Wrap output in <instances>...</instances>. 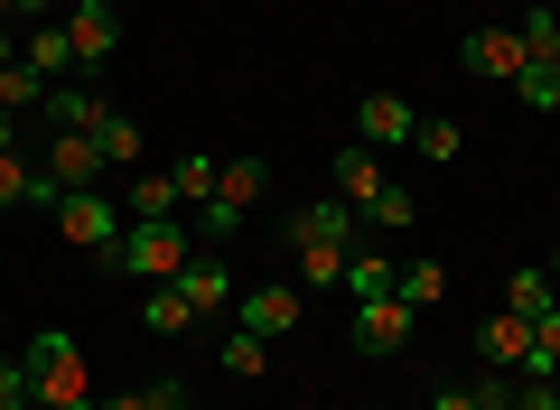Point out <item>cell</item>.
<instances>
[{
  "label": "cell",
  "mask_w": 560,
  "mask_h": 410,
  "mask_svg": "<svg viewBox=\"0 0 560 410\" xmlns=\"http://www.w3.org/2000/svg\"><path fill=\"white\" fill-rule=\"evenodd\" d=\"M514 94L533 103V113H560V57H523V75H514Z\"/></svg>",
  "instance_id": "26"
},
{
  "label": "cell",
  "mask_w": 560,
  "mask_h": 410,
  "mask_svg": "<svg viewBox=\"0 0 560 410\" xmlns=\"http://www.w3.org/2000/svg\"><path fill=\"white\" fill-rule=\"evenodd\" d=\"M168 215H187V206H178V177H131V224H168Z\"/></svg>",
  "instance_id": "18"
},
{
  "label": "cell",
  "mask_w": 560,
  "mask_h": 410,
  "mask_svg": "<svg viewBox=\"0 0 560 410\" xmlns=\"http://www.w3.org/2000/svg\"><path fill=\"white\" fill-rule=\"evenodd\" d=\"M187 253H197L187 215H168V224H121V243L103 253V271H113V280H150V290H160V280H178Z\"/></svg>",
  "instance_id": "2"
},
{
  "label": "cell",
  "mask_w": 560,
  "mask_h": 410,
  "mask_svg": "<svg viewBox=\"0 0 560 410\" xmlns=\"http://www.w3.org/2000/svg\"><path fill=\"white\" fill-rule=\"evenodd\" d=\"M103 410H187V383H140V391H113Z\"/></svg>",
  "instance_id": "31"
},
{
  "label": "cell",
  "mask_w": 560,
  "mask_h": 410,
  "mask_svg": "<svg viewBox=\"0 0 560 410\" xmlns=\"http://www.w3.org/2000/svg\"><path fill=\"white\" fill-rule=\"evenodd\" d=\"M364 410H383V401H364Z\"/></svg>",
  "instance_id": "42"
},
{
  "label": "cell",
  "mask_w": 560,
  "mask_h": 410,
  "mask_svg": "<svg viewBox=\"0 0 560 410\" xmlns=\"http://www.w3.org/2000/svg\"><path fill=\"white\" fill-rule=\"evenodd\" d=\"M0 66H20V28L10 20H0Z\"/></svg>",
  "instance_id": "39"
},
{
  "label": "cell",
  "mask_w": 560,
  "mask_h": 410,
  "mask_svg": "<svg viewBox=\"0 0 560 410\" xmlns=\"http://www.w3.org/2000/svg\"><path fill=\"white\" fill-rule=\"evenodd\" d=\"M430 410H477V391H467V383H448V391H430Z\"/></svg>",
  "instance_id": "37"
},
{
  "label": "cell",
  "mask_w": 560,
  "mask_h": 410,
  "mask_svg": "<svg viewBox=\"0 0 560 410\" xmlns=\"http://www.w3.org/2000/svg\"><path fill=\"white\" fill-rule=\"evenodd\" d=\"M514 38H523V57H560V10H523Z\"/></svg>",
  "instance_id": "30"
},
{
  "label": "cell",
  "mask_w": 560,
  "mask_h": 410,
  "mask_svg": "<svg viewBox=\"0 0 560 410\" xmlns=\"http://www.w3.org/2000/svg\"><path fill=\"white\" fill-rule=\"evenodd\" d=\"M168 290H178L187 298V308H197V317H224V308H234V271H224V253H206V243H197V253H187L178 261V280H168Z\"/></svg>",
  "instance_id": "5"
},
{
  "label": "cell",
  "mask_w": 560,
  "mask_h": 410,
  "mask_svg": "<svg viewBox=\"0 0 560 410\" xmlns=\"http://www.w3.org/2000/svg\"><path fill=\"white\" fill-rule=\"evenodd\" d=\"M411 150L430 159V168H448V159L467 150V131H458V121H420V131H411Z\"/></svg>",
  "instance_id": "29"
},
{
  "label": "cell",
  "mask_w": 560,
  "mask_h": 410,
  "mask_svg": "<svg viewBox=\"0 0 560 410\" xmlns=\"http://www.w3.org/2000/svg\"><path fill=\"white\" fill-rule=\"evenodd\" d=\"M140 327H150V336H187V327H197V308H187V298L160 280V290L140 298Z\"/></svg>",
  "instance_id": "23"
},
{
  "label": "cell",
  "mask_w": 560,
  "mask_h": 410,
  "mask_svg": "<svg viewBox=\"0 0 560 410\" xmlns=\"http://www.w3.org/2000/svg\"><path fill=\"white\" fill-rule=\"evenodd\" d=\"M420 336V317L401 308V298H355V345L364 354H401Z\"/></svg>",
  "instance_id": "10"
},
{
  "label": "cell",
  "mask_w": 560,
  "mask_h": 410,
  "mask_svg": "<svg viewBox=\"0 0 560 410\" xmlns=\"http://www.w3.org/2000/svg\"><path fill=\"white\" fill-rule=\"evenodd\" d=\"M393 261H383V253H364V243H355V261H346V298H393Z\"/></svg>",
  "instance_id": "25"
},
{
  "label": "cell",
  "mask_w": 560,
  "mask_h": 410,
  "mask_svg": "<svg viewBox=\"0 0 560 410\" xmlns=\"http://www.w3.org/2000/svg\"><path fill=\"white\" fill-rule=\"evenodd\" d=\"M504 410H523V401H504Z\"/></svg>",
  "instance_id": "43"
},
{
  "label": "cell",
  "mask_w": 560,
  "mask_h": 410,
  "mask_svg": "<svg viewBox=\"0 0 560 410\" xmlns=\"http://www.w3.org/2000/svg\"><path fill=\"white\" fill-rule=\"evenodd\" d=\"M57 20H66V38H75L84 75H103V66L121 57V10H113V0H66Z\"/></svg>",
  "instance_id": "4"
},
{
  "label": "cell",
  "mask_w": 560,
  "mask_h": 410,
  "mask_svg": "<svg viewBox=\"0 0 560 410\" xmlns=\"http://www.w3.org/2000/svg\"><path fill=\"white\" fill-rule=\"evenodd\" d=\"M411 215H420V196H411V187H383L374 206H364V224H383V234H401Z\"/></svg>",
  "instance_id": "33"
},
{
  "label": "cell",
  "mask_w": 560,
  "mask_h": 410,
  "mask_svg": "<svg viewBox=\"0 0 560 410\" xmlns=\"http://www.w3.org/2000/svg\"><path fill=\"white\" fill-rule=\"evenodd\" d=\"M280 234H290V243H346V253H355V206H346V196L290 206V215H280Z\"/></svg>",
  "instance_id": "11"
},
{
  "label": "cell",
  "mask_w": 560,
  "mask_h": 410,
  "mask_svg": "<svg viewBox=\"0 0 560 410\" xmlns=\"http://www.w3.org/2000/svg\"><path fill=\"white\" fill-rule=\"evenodd\" d=\"M28 410H38V401H28Z\"/></svg>",
  "instance_id": "44"
},
{
  "label": "cell",
  "mask_w": 560,
  "mask_h": 410,
  "mask_svg": "<svg viewBox=\"0 0 560 410\" xmlns=\"http://www.w3.org/2000/svg\"><path fill=\"white\" fill-rule=\"evenodd\" d=\"M514 401H523V410H560V391H551V383H514Z\"/></svg>",
  "instance_id": "35"
},
{
  "label": "cell",
  "mask_w": 560,
  "mask_h": 410,
  "mask_svg": "<svg viewBox=\"0 0 560 410\" xmlns=\"http://www.w3.org/2000/svg\"><path fill=\"white\" fill-rule=\"evenodd\" d=\"M0 410H28V373H20V354H0Z\"/></svg>",
  "instance_id": "34"
},
{
  "label": "cell",
  "mask_w": 560,
  "mask_h": 410,
  "mask_svg": "<svg viewBox=\"0 0 560 410\" xmlns=\"http://www.w3.org/2000/svg\"><path fill=\"white\" fill-rule=\"evenodd\" d=\"M458 66H467L477 84H514V75H523V38H514V28H467V38H458Z\"/></svg>",
  "instance_id": "6"
},
{
  "label": "cell",
  "mask_w": 560,
  "mask_h": 410,
  "mask_svg": "<svg viewBox=\"0 0 560 410\" xmlns=\"http://www.w3.org/2000/svg\"><path fill=\"white\" fill-rule=\"evenodd\" d=\"M0 113H47V75H38V66H0Z\"/></svg>",
  "instance_id": "21"
},
{
  "label": "cell",
  "mask_w": 560,
  "mask_h": 410,
  "mask_svg": "<svg viewBox=\"0 0 560 410\" xmlns=\"http://www.w3.org/2000/svg\"><path fill=\"white\" fill-rule=\"evenodd\" d=\"M0 20H10V0H0Z\"/></svg>",
  "instance_id": "41"
},
{
  "label": "cell",
  "mask_w": 560,
  "mask_h": 410,
  "mask_svg": "<svg viewBox=\"0 0 560 410\" xmlns=\"http://www.w3.org/2000/svg\"><path fill=\"white\" fill-rule=\"evenodd\" d=\"M215 168H224V159H206V150H187V159H168V177H178V206H187V215H197L206 196H215Z\"/></svg>",
  "instance_id": "22"
},
{
  "label": "cell",
  "mask_w": 560,
  "mask_h": 410,
  "mask_svg": "<svg viewBox=\"0 0 560 410\" xmlns=\"http://www.w3.org/2000/svg\"><path fill=\"white\" fill-rule=\"evenodd\" d=\"M28 196H38V159L10 150V159H0V206H28Z\"/></svg>",
  "instance_id": "32"
},
{
  "label": "cell",
  "mask_w": 560,
  "mask_h": 410,
  "mask_svg": "<svg viewBox=\"0 0 560 410\" xmlns=\"http://www.w3.org/2000/svg\"><path fill=\"white\" fill-rule=\"evenodd\" d=\"M261 364H271V336H253V327H234V336H224V373H234V383H253Z\"/></svg>",
  "instance_id": "27"
},
{
  "label": "cell",
  "mask_w": 560,
  "mask_h": 410,
  "mask_svg": "<svg viewBox=\"0 0 560 410\" xmlns=\"http://www.w3.org/2000/svg\"><path fill=\"white\" fill-rule=\"evenodd\" d=\"M551 373H560V308L533 317V364H523V383H551Z\"/></svg>",
  "instance_id": "28"
},
{
  "label": "cell",
  "mask_w": 560,
  "mask_h": 410,
  "mask_svg": "<svg viewBox=\"0 0 560 410\" xmlns=\"http://www.w3.org/2000/svg\"><path fill=\"white\" fill-rule=\"evenodd\" d=\"M393 298H401V308H411V317H430V308H440V298H448V271H440V261H411V271L393 280Z\"/></svg>",
  "instance_id": "19"
},
{
  "label": "cell",
  "mask_w": 560,
  "mask_h": 410,
  "mask_svg": "<svg viewBox=\"0 0 560 410\" xmlns=\"http://www.w3.org/2000/svg\"><path fill=\"white\" fill-rule=\"evenodd\" d=\"M300 308H308V298L290 290V280H261V290L234 298V327H253V336H290V327H300Z\"/></svg>",
  "instance_id": "8"
},
{
  "label": "cell",
  "mask_w": 560,
  "mask_h": 410,
  "mask_svg": "<svg viewBox=\"0 0 560 410\" xmlns=\"http://www.w3.org/2000/svg\"><path fill=\"white\" fill-rule=\"evenodd\" d=\"M411 131H420V113L401 94H364L355 103V140L364 150H411Z\"/></svg>",
  "instance_id": "9"
},
{
  "label": "cell",
  "mask_w": 560,
  "mask_h": 410,
  "mask_svg": "<svg viewBox=\"0 0 560 410\" xmlns=\"http://www.w3.org/2000/svg\"><path fill=\"white\" fill-rule=\"evenodd\" d=\"M38 168L57 177V196L103 187V150H94V131H47V159H38Z\"/></svg>",
  "instance_id": "7"
},
{
  "label": "cell",
  "mask_w": 560,
  "mask_h": 410,
  "mask_svg": "<svg viewBox=\"0 0 560 410\" xmlns=\"http://www.w3.org/2000/svg\"><path fill=\"white\" fill-rule=\"evenodd\" d=\"M94 150H103V168H131V159H140V121L131 113H103L94 121Z\"/></svg>",
  "instance_id": "24"
},
{
  "label": "cell",
  "mask_w": 560,
  "mask_h": 410,
  "mask_svg": "<svg viewBox=\"0 0 560 410\" xmlns=\"http://www.w3.org/2000/svg\"><path fill=\"white\" fill-rule=\"evenodd\" d=\"M103 113H113V103H103L94 84H47V131H94Z\"/></svg>",
  "instance_id": "16"
},
{
  "label": "cell",
  "mask_w": 560,
  "mask_h": 410,
  "mask_svg": "<svg viewBox=\"0 0 560 410\" xmlns=\"http://www.w3.org/2000/svg\"><path fill=\"white\" fill-rule=\"evenodd\" d=\"M20 66H38L47 84H75V75H84V57H75V38H66V20H38V28H28V38H20Z\"/></svg>",
  "instance_id": "12"
},
{
  "label": "cell",
  "mask_w": 560,
  "mask_h": 410,
  "mask_svg": "<svg viewBox=\"0 0 560 410\" xmlns=\"http://www.w3.org/2000/svg\"><path fill=\"white\" fill-rule=\"evenodd\" d=\"M290 253H300V280H308V290H346V261H355L346 243H290Z\"/></svg>",
  "instance_id": "20"
},
{
  "label": "cell",
  "mask_w": 560,
  "mask_h": 410,
  "mask_svg": "<svg viewBox=\"0 0 560 410\" xmlns=\"http://www.w3.org/2000/svg\"><path fill=\"white\" fill-rule=\"evenodd\" d=\"M20 373H28V401H38V410H75V401H103V391H94V373H84V345H75L66 327L28 336V345H20Z\"/></svg>",
  "instance_id": "1"
},
{
  "label": "cell",
  "mask_w": 560,
  "mask_h": 410,
  "mask_svg": "<svg viewBox=\"0 0 560 410\" xmlns=\"http://www.w3.org/2000/svg\"><path fill=\"white\" fill-rule=\"evenodd\" d=\"M383 187H393V177H383V150H364V140H346V150H337V196H346V206L364 215V206H374Z\"/></svg>",
  "instance_id": "13"
},
{
  "label": "cell",
  "mask_w": 560,
  "mask_h": 410,
  "mask_svg": "<svg viewBox=\"0 0 560 410\" xmlns=\"http://www.w3.org/2000/svg\"><path fill=\"white\" fill-rule=\"evenodd\" d=\"M477 354H486V364H495V373H523V364H533V327H523V317H486V327H477Z\"/></svg>",
  "instance_id": "14"
},
{
  "label": "cell",
  "mask_w": 560,
  "mask_h": 410,
  "mask_svg": "<svg viewBox=\"0 0 560 410\" xmlns=\"http://www.w3.org/2000/svg\"><path fill=\"white\" fill-rule=\"evenodd\" d=\"M57 243H75V253H113V243H121V206H113V196H103V187H75V196H57Z\"/></svg>",
  "instance_id": "3"
},
{
  "label": "cell",
  "mask_w": 560,
  "mask_h": 410,
  "mask_svg": "<svg viewBox=\"0 0 560 410\" xmlns=\"http://www.w3.org/2000/svg\"><path fill=\"white\" fill-rule=\"evenodd\" d=\"M541 271H551V280H560V253H551V261H541Z\"/></svg>",
  "instance_id": "40"
},
{
  "label": "cell",
  "mask_w": 560,
  "mask_h": 410,
  "mask_svg": "<svg viewBox=\"0 0 560 410\" xmlns=\"http://www.w3.org/2000/svg\"><path fill=\"white\" fill-rule=\"evenodd\" d=\"M551 308H560V280L551 271H514V280H504V317L533 327V317H551Z\"/></svg>",
  "instance_id": "17"
},
{
  "label": "cell",
  "mask_w": 560,
  "mask_h": 410,
  "mask_svg": "<svg viewBox=\"0 0 560 410\" xmlns=\"http://www.w3.org/2000/svg\"><path fill=\"white\" fill-rule=\"evenodd\" d=\"M10 150H28V121L20 113H0V159H10Z\"/></svg>",
  "instance_id": "36"
},
{
  "label": "cell",
  "mask_w": 560,
  "mask_h": 410,
  "mask_svg": "<svg viewBox=\"0 0 560 410\" xmlns=\"http://www.w3.org/2000/svg\"><path fill=\"white\" fill-rule=\"evenodd\" d=\"M261 196H271V168H261V159H224L215 168V206L224 215H253Z\"/></svg>",
  "instance_id": "15"
},
{
  "label": "cell",
  "mask_w": 560,
  "mask_h": 410,
  "mask_svg": "<svg viewBox=\"0 0 560 410\" xmlns=\"http://www.w3.org/2000/svg\"><path fill=\"white\" fill-rule=\"evenodd\" d=\"M10 20H28V28H38V20H57V0H10Z\"/></svg>",
  "instance_id": "38"
}]
</instances>
